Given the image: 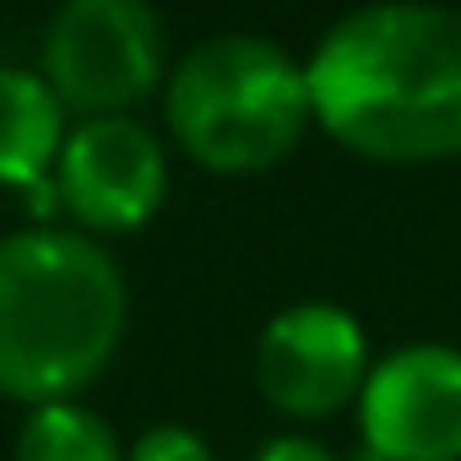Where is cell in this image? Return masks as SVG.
Here are the masks:
<instances>
[{"instance_id": "obj_1", "label": "cell", "mask_w": 461, "mask_h": 461, "mask_svg": "<svg viewBox=\"0 0 461 461\" xmlns=\"http://www.w3.org/2000/svg\"><path fill=\"white\" fill-rule=\"evenodd\" d=\"M315 125L369 163H439L461 152V12L358 6L310 60Z\"/></svg>"}, {"instance_id": "obj_2", "label": "cell", "mask_w": 461, "mask_h": 461, "mask_svg": "<svg viewBox=\"0 0 461 461\" xmlns=\"http://www.w3.org/2000/svg\"><path fill=\"white\" fill-rule=\"evenodd\" d=\"M131 321L125 272L77 228L0 240V396L33 407L77 402L120 353Z\"/></svg>"}, {"instance_id": "obj_3", "label": "cell", "mask_w": 461, "mask_h": 461, "mask_svg": "<svg viewBox=\"0 0 461 461\" xmlns=\"http://www.w3.org/2000/svg\"><path fill=\"white\" fill-rule=\"evenodd\" d=\"M163 120L179 152L206 174H267L315 125L304 60L261 33H212L174 66Z\"/></svg>"}, {"instance_id": "obj_4", "label": "cell", "mask_w": 461, "mask_h": 461, "mask_svg": "<svg viewBox=\"0 0 461 461\" xmlns=\"http://www.w3.org/2000/svg\"><path fill=\"white\" fill-rule=\"evenodd\" d=\"M39 77L82 114H125L163 82V23L141 0H71L44 28Z\"/></svg>"}, {"instance_id": "obj_5", "label": "cell", "mask_w": 461, "mask_h": 461, "mask_svg": "<svg viewBox=\"0 0 461 461\" xmlns=\"http://www.w3.org/2000/svg\"><path fill=\"white\" fill-rule=\"evenodd\" d=\"M358 439L369 461H461V348L407 342L375 358Z\"/></svg>"}, {"instance_id": "obj_6", "label": "cell", "mask_w": 461, "mask_h": 461, "mask_svg": "<svg viewBox=\"0 0 461 461\" xmlns=\"http://www.w3.org/2000/svg\"><path fill=\"white\" fill-rule=\"evenodd\" d=\"M369 337L353 310L304 299L267 321L256 342V385L283 418H331L369 380Z\"/></svg>"}, {"instance_id": "obj_7", "label": "cell", "mask_w": 461, "mask_h": 461, "mask_svg": "<svg viewBox=\"0 0 461 461\" xmlns=\"http://www.w3.org/2000/svg\"><path fill=\"white\" fill-rule=\"evenodd\" d=\"M50 185L87 234H136L168 195V158L141 120L104 114L71 125Z\"/></svg>"}, {"instance_id": "obj_8", "label": "cell", "mask_w": 461, "mask_h": 461, "mask_svg": "<svg viewBox=\"0 0 461 461\" xmlns=\"http://www.w3.org/2000/svg\"><path fill=\"white\" fill-rule=\"evenodd\" d=\"M66 136V104L55 98V87L39 71L0 66V185H50Z\"/></svg>"}, {"instance_id": "obj_9", "label": "cell", "mask_w": 461, "mask_h": 461, "mask_svg": "<svg viewBox=\"0 0 461 461\" xmlns=\"http://www.w3.org/2000/svg\"><path fill=\"white\" fill-rule=\"evenodd\" d=\"M12 461H125V450L93 407L55 402L28 412V423L17 429Z\"/></svg>"}, {"instance_id": "obj_10", "label": "cell", "mask_w": 461, "mask_h": 461, "mask_svg": "<svg viewBox=\"0 0 461 461\" xmlns=\"http://www.w3.org/2000/svg\"><path fill=\"white\" fill-rule=\"evenodd\" d=\"M125 461H217V456H212V445L190 423H152L125 450Z\"/></svg>"}, {"instance_id": "obj_11", "label": "cell", "mask_w": 461, "mask_h": 461, "mask_svg": "<svg viewBox=\"0 0 461 461\" xmlns=\"http://www.w3.org/2000/svg\"><path fill=\"white\" fill-rule=\"evenodd\" d=\"M256 461H342L337 450H326L321 439H304V434H277L256 450Z\"/></svg>"}]
</instances>
